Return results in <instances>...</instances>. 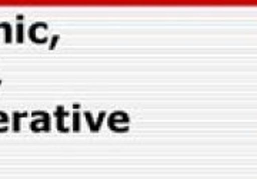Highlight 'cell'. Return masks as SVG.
<instances>
[{"mask_svg": "<svg viewBox=\"0 0 257 179\" xmlns=\"http://www.w3.org/2000/svg\"><path fill=\"white\" fill-rule=\"evenodd\" d=\"M8 123H9V116L5 112H0V132L8 131Z\"/></svg>", "mask_w": 257, "mask_h": 179, "instance_id": "6da1fadb", "label": "cell"}]
</instances>
